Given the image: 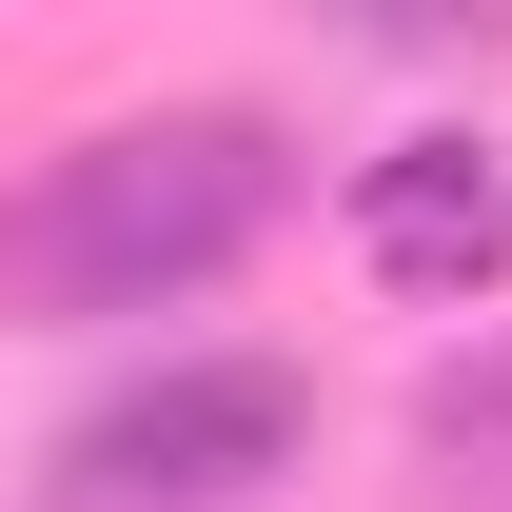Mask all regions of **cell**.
I'll use <instances>...</instances> for the list:
<instances>
[{
    "instance_id": "obj_1",
    "label": "cell",
    "mask_w": 512,
    "mask_h": 512,
    "mask_svg": "<svg viewBox=\"0 0 512 512\" xmlns=\"http://www.w3.org/2000/svg\"><path fill=\"white\" fill-rule=\"evenodd\" d=\"M276 217H296V138L256 99L99 119V138H60L0 197V316H158V296H217Z\"/></svg>"
},
{
    "instance_id": "obj_2",
    "label": "cell",
    "mask_w": 512,
    "mask_h": 512,
    "mask_svg": "<svg viewBox=\"0 0 512 512\" xmlns=\"http://www.w3.org/2000/svg\"><path fill=\"white\" fill-rule=\"evenodd\" d=\"M296 453H316V375H296V355H158V375H119L60 434L40 493L60 512H237V493H276Z\"/></svg>"
},
{
    "instance_id": "obj_3",
    "label": "cell",
    "mask_w": 512,
    "mask_h": 512,
    "mask_svg": "<svg viewBox=\"0 0 512 512\" xmlns=\"http://www.w3.org/2000/svg\"><path fill=\"white\" fill-rule=\"evenodd\" d=\"M355 256H375V296H493L512 276V178L473 158V138H394V158H355Z\"/></svg>"
}]
</instances>
